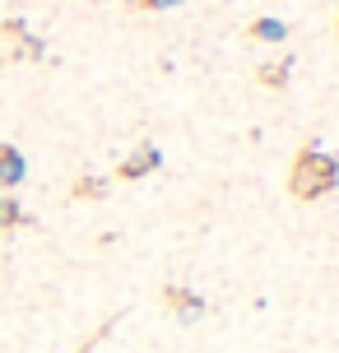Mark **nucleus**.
<instances>
[{"mask_svg":"<svg viewBox=\"0 0 339 353\" xmlns=\"http://www.w3.org/2000/svg\"><path fill=\"white\" fill-rule=\"evenodd\" d=\"M163 302H167V307L177 312V321H186V325L205 316V298L191 293V288H181V283H167V288H163Z\"/></svg>","mask_w":339,"mask_h":353,"instance_id":"3","label":"nucleus"},{"mask_svg":"<svg viewBox=\"0 0 339 353\" xmlns=\"http://www.w3.org/2000/svg\"><path fill=\"white\" fill-rule=\"evenodd\" d=\"M251 37H256V42H284L288 37V23L284 19H256V23H251Z\"/></svg>","mask_w":339,"mask_h":353,"instance_id":"5","label":"nucleus"},{"mask_svg":"<svg viewBox=\"0 0 339 353\" xmlns=\"http://www.w3.org/2000/svg\"><path fill=\"white\" fill-rule=\"evenodd\" d=\"M28 176V163H23V154H19L14 144H0V195H10Z\"/></svg>","mask_w":339,"mask_h":353,"instance_id":"4","label":"nucleus"},{"mask_svg":"<svg viewBox=\"0 0 339 353\" xmlns=\"http://www.w3.org/2000/svg\"><path fill=\"white\" fill-rule=\"evenodd\" d=\"M103 191H107V186H103L98 176H84V181L74 186V195H79V200H98V195H103Z\"/></svg>","mask_w":339,"mask_h":353,"instance_id":"8","label":"nucleus"},{"mask_svg":"<svg viewBox=\"0 0 339 353\" xmlns=\"http://www.w3.org/2000/svg\"><path fill=\"white\" fill-rule=\"evenodd\" d=\"M144 10H172V5H181V0H140Z\"/></svg>","mask_w":339,"mask_h":353,"instance_id":"9","label":"nucleus"},{"mask_svg":"<svg viewBox=\"0 0 339 353\" xmlns=\"http://www.w3.org/2000/svg\"><path fill=\"white\" fill-rule=\"evenodd\" d=\"M79 353H98V349H79Z\"/></svg>","mask_w":339,"mask_h":353,"instance_id":"10","label":"nucleus"},{"mask_svg":"<svg viewBox=\"0 0 339 353\" xmlns=\"http://www.w3.org/2000/svg\"><path fill=\"white\" fill-rule=\"evenodd\" d=\"M14 223H23L19 200H14V195H0V228H14Z\"/></svg>","mask_w":339,"mask_h":353,"instance_id":"7","label":"nucleus"},{"mask_svg":"<svg viewBox=\"0 0 339 353\" xmlns=\"http://www.w3.org/2000/svg\"><path fill=\"white\" fill-rule=\"evenodd\" d=\"M339 186V159L330 154V149H321V144L311 140L298 149V159H293V168H288V191H293V200H321V195H330Z\"/></svg>","mask_w":339,"mask_h":353,"instance_id":"1","label":"nucleus"},{"mask_svg":"<svg viewBox=\"0 0 339 353\" xmlns=\"http://www.w3.org/2000/svg\"><path fill=\"white\" fill-rule=\"evenodd\" d=\"M158 168H163V149H158V144H140V149L116 168V176H121V181H140V176L158 172Z\"/></svg>","mask_w":339,"mask_h":353,"instance_id":"2","label":"nucleus"},{"mask_svg":"<svg viewBox=\"0 0 339 353\" xmlns=\"http://www.w3.org/2000/svg\"><path fill=\"white\" fill-rule=\"evenodd\" d=\"M288 70H293V61H279V65H260V84L284 88V84H288Z\"/></svg>","mask_w":339,"mask_h":353,"instance_id":"6","label":"nucleus"}]
</instances>
